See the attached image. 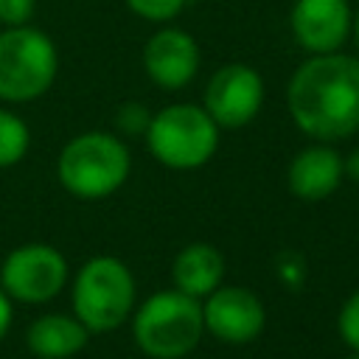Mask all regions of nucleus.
Returning a JSON list of instances; mask_svg holds the SVG:
<instances>
[{"instance_id":"nucleus-1","label":"nucleus","mask_w":359,"mask_h":359,"mask_svg":"<svg viewBox=\"0 0 359 359\" xmlns=\"http://www.w3.org/2000/svg\"><path fill=\"white\" fill-rule=\"evenodd\" d=\"M294 123L320 140H339L359 129V59L323 53L303 62L289 81Z\"/></svg>"},{"instance_id":"nucleus-2","label":"nucleus","mask_w":359,"mask_h":359,"mask_svg":"<svg viewBox=\"0 0 359 359\" xmlns=\"http://www.w3.org/2000/svg\"><path fill=\"white\" fill-rule=\"evenodd\" d=\"M135 342L154 359H180L202 337L205 320L196 297L174 289L151 294L135 314Z\"/></svg>"},{"instance_id":"nucleus-3","label":"nucleus","mask_w":359,"mask_h":359,"mask_svg":"<svg viewBox=\"0 0 359 359\" xmlns=\"http://www.w3.org/2000/svg\"><path fill=\"white\" fill-rule=\"evenodd\" d=\"M129 177L126 146L107 132H87L73 137L59 154L62 185L81 199L109 196Z\"/></svg>"},{"instance_id":"nucleus-4","label":"nucleus","mask_w":359,"mask_h":359,"mask_svg":"<svg viewBox=\"0 0 359 359\" xmlns=\"http://www.w3.org/2000/svg\"><path fill=\"white\" fill-rule=\"evenodd\" d=\"M135 303L132 272L109 255L90 258L73 283V309L87 331H115Z\"/></svg>"},{"instance_id":"nucleus-5","label":"nucleus","mask_w":359,"mask_h":359,"mask_svg":"<svg viewBox=\"0 0 359 359\" xmlns=\"http://www.w3.org/2000/svg\"><path fill=\"white\" fill-rule=\"evenodd\" d=\"M219 143V126L194 104H174L149 121V149L168 168L205 165Z\"/></svg>"},{"instance_id":"nucleus-6","label":"nucleus","mask_w":359,"mask_h":359,"mask_svg":"<svg viewBox=\"0 0 359 359\" xmlns=\"http://www.w3.org/2000/svg\"><path fill=\"white\" fill-rule=\"evenodd\" d=\"M56 45L36 28H8L0 34V98L31 101L56 79Z\"/></svg>"},{"instance_id":"nucleus-7","label":"nucleus","mask_w":359,"mask_h":359,"mask_svg":"<svg viewBox=\"0 0 359 359\" xmlns=\"http://www.w3.org/2000/svg\"><path fill=\"white\" fill-rule=\"evenodd\" d=\"M3 289L22 303H45L67 280V264L48 244H25L3 261Z\"/></svg>"},{"instance_id":"nucleus-8","label":"nucleus","mask_w":359,"mask_h":359,"mask_svg":"<svg viewBox=\"0 0 359 359\" xmlns=\"http://www.w3.org/2000/svg\"><path fill=\"white\" fill-rule=\"evenodd\" d=\"M264 101V81L247 65H227L222 67L205 90V112L213 118L216 126L238 129L250 123Z\"/></svg>"},{"instance_id":"nucleus-9","label":"nucleus","mask_w":359,"mask_h":359,"mask_svg":"<svg viewBox=\"0 0 359 359\" xmlns=\"http://www.w3.org/2000/svg\"><path fill=\"white\" fill-rule=\"evenodd\" d=\"M202 320L205 328L224 342H250L264 328V306L250 289L224 286L210 292L202 306Z\"/></svg>"},{"instance_id":"nucleus-10","label":"nucleus","mask_w":359,"mask_h":359,"mask_svg":"<svg viewBox=\"0 0 359 359\" xmlns=\"http://www.w3.org/2000/svg\"><path fill=\"white\" fill-rule=\"evenodd\" d=\"M143 65L154 84L165 90H180L194 79L199 67V48L191 34L180 28H165L146 42Z\"/></svg>"},{"instance_id":"nucleus-11","label":"nucleus","mask_w":359,"mask_h":359,"mask_svg":"<svg viewBox=\"0 0 359 359\" xmlns=\"http://www.w3.org/2000/svg\"><path fill=\"white\" fill-rule=\"evenodd\" d=\"M348 28H351L348 0H297L292 8L294 39L314 53L337 50L345 42Z\"/></svg>"},{"instance_id":"nucleus-12","label":"nucleus","mask_w":359,"mask_h":359,"mask_svg":"<svg viewBox=\"0 0 359 359\" xmlns=\"http://www.w3.org/2000/svg\"><path fill=\"white\" fill-rule=\"evenodd\" d=\"M345 163L328 146L303 149L289 165V188L300 199H325L337 191Z\"/></svg>"},{"instance_id":"nucleus-13","label":"nucleus","mask_w":359,"mask_h":359,"mask_svg":"<svg viewBox=\"0 0 359 359\" xmlns=\"http://www.w3.org/2000/svg\"><path fill=\"white\" fill-rule=\"evenodd\" d=\"M25 342L42 359H67L87 345V328L65 314H45L28 325Z\"/></svg>"},{"instance_id":"nucleus-14","label":"nucleus","mask_w":359,"mask_h":359,"mask_svg":"<svg viewBox=\"0 0 359 359\" xmlns=\"http://www.w3.org/2000/svg\"><path fill=\"white\" fill-rule=\"evenodd\" d=\"M171 275H174V283L180 292H185L191 297H202L219 286V280L224 275V258L210 244H191L174 258Z\"/></svg>"},{"instance_id":"nucleus-15","label":"nucleus","mask_w":359,"mask_h":359,"mask_svg":"<svg viewBox=\"0 0 359 359\" xmlns=\"http://www.w3.org/2000/svg\"><path fill=\"white\" fill-rule=\"evenodd\" d=\"M25 151H28V126L17 115L0 109V168L14 165L17 160H22Z\"/></svg>"},{"instance_id":"nucleus-16","label":"nucleus","mask_w":359,"mask_h":359,"mask_svg":"<svg viewBox=\"0 0 359 359\" xmlns=\"http://www.w3.org/2000/svg\"><path fill=\"white\" fill-rule=\"evenodd\" d=\"M129 8L146 20H171L174 14H180V8L185 6V0H126Z\"/></svg>"},{"instance_id":"nucleus-17","label":"nucleus","mask_w":359,"mask_h":359,"mask_svg":"<svg viewBox=\"0 0 359 359\" xmlns=\"http://www.w3.org/2000/svg\"><path fill=\"white\" fill-rule=\"evenodd\" d=\"M337 325H339V337L345 339V345L359 353V292L342 306Z\"/></svg>"},{"instance_id":"nucleus-18","label":"nucleus","mask_w":359,"mask_h":359,"mask_svg":"<svg viewBox=\"0 0 359 359\" xmlns=\"http://www.w3.org/2000/svg\"><path fill=\"white\" fill-rule=\"evenodd\" d=\"M36 0H0V22H8L11 28L25 25L34 14Z\"/></svg>"},{"instance_id":"nucleus-19","label":"nucleus","mask_w":359,"mask_h":359,"mask_svg":"<svg viewBox=\"0 0 359 359\" xmlns=\"http://www.w3.org/2000/svg\"><path fill=\"white\" fill-rule=\"evenodd\" d=\"M8 325H11V303H8V294L0 289V339L6 337Z\"/></svg>"},{"instance_id":"nucleus-20","label":"nucleus","mask_w":359,"mask_h":359,"mask_svg":"<svg viewBox=\"0 0 359 359\" xmlns=\"http://www.w3.org/2000/svg\"><path fill=\"white\" fill-rule=\"evenodd\" d=\"M345 168H348V174L359 182V151H353V154L348 157V165H345Z\"/></svg>"},{"instance_id":"nucleus-21","label":"nucleus","mask_w":359,"mask_h":359,"mask_svg":"<svg viewBox=\"0 0 359 359\" xmlns=\"http://www.w3.org/2000/svg\"><path fill=\"white\" fill-rule=\"evenodd\" d=\"M356 42H359V14H356Z\"/></svg>"},{"instance_id":"nucleus-22","label":"nucleus","mask_w":359,"mask_h":359,"mask_svg":"<svg viewBox=\"0 0 359 359\" xmlns=\"http://www.w3.org/2000/svg\"><path fill=\"white\" fill-rule=\"evenodd\" d=\"M351 359H359V353H356V351H353V356H351Z\"/></svg>"}]
</instances>
